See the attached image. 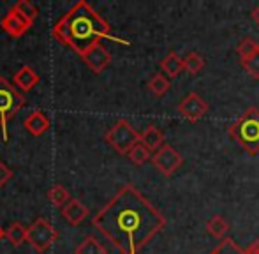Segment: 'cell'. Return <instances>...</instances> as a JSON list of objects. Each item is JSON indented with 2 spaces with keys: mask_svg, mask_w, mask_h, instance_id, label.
Listing matches in <instances>:
<instances>
[{
  "mask_svg": "<svg viewBox=\"0 0 259 254\" xmlns=\"http://www.w3.org/2000/svg\"><path fill=\"white\" fill-rule=\"evenodd\" d=\"M74 254H108V252H106L104 245L96 237H87L83 238L81 244L76 245Z\"/></svg>",
  "mask_w": 259,
  "mask_h": 254,
  "instance_id": "obj_17",
  "label": "cell"
},
{
  "mask_svg": "<svg viewBox=\"0 0 259 254\" xmlns=\"http://www.w3.org/2000/svg\"><path fill=\"white\" fill-rule=\"evenodd\" d=\"M13 81H14V85H16L18 89L28 92V90H32L39 83V74L30 67V65H23V67H21L20 71L14 74Z\"/></svg>",
  "mask_w": 259,
  "mask_h": 254,
  "instance_id": "obj_13",
  "label": "cell"
},
{
  "mask_svg": "<svg viewBox=\"0 0 259 254\" xmlns=\"http://www.w3.org/2000/svg\"><path fill=\"white\" fill-rule=\"evenodd\" d=\"M25 96L18 89L0 76V131L4 141H9V120L23 108Z\"/></svg>",
  "mask_w": 259,
  "mask_h": 254,
  "instance_id": "obj_4",
  "label": "cell"
},
{
  "mask_svg": "<svg viewBox=\"0 0 259 254\" xmlns=\"http://www.w3.org/2000/svg\"><path fill=\"white\" fill-rule=\"evenodd\" d=\"M206 230L210 235H213L215 238H224L226 233L229 231V224L226 223V219L222 216H213L206 223Z\"/></svg>",
  "mask_w": 259,
  "mask_h": 254,
  "instance_id": "obj_19",
  "label": "cell"
},
{
  "mask_svg": "<svg viewBox=\"0 0 259 254\" xmlns=\"http://www.w3.org/2000/svg\"><path fill=\"white\" fill-rule=\"evenodd\" d=\"M79 57H81L83 62L87 64V67L92 72H96V74H101L109 65V62H111V53H109L108 50H106V46L101 45V43H94V45L89 46Z\"/></svg>",
  "mask_w": 259,
  "mask_h": 254,
  "instance_id": "obj_8",
  "label": "cell"
},
{
  "mask_svg": "<svg viewBox=\"0 0 259 254\" xmlns=\"http://www.w3.org/2000/svg\"><path fill=\"white\" fill-rule=\"evenodd\" d=\"M243 252H245V254H259V242L252 244L249 249H247V251H243Z\"/></svg>",
  "mask_w": 259,
  "mask_h": 254,
  "instance_id": "obj_27",
  "label": "cell"
},
{
  "mask_svg": "<svg viewBox=\"0 0 259 254\" xmlns=\"http://www.w3.org/2000/svg\"><path fill=\"white\" fill-rule=\"evenodd\" d=\"M208 111V104L203 101V97L199 94H189L182 99V103L178 104V113L184 118H187L189 122H198L201 120Z\"/></svg>",
  "mask_w": 259,
  "mask_h": 254,
  "instance_id": "obj_9",
  "label": "cell"
},
{
  "mask_svg": "<svg viewBox=\"0 0 259 254\" xmlns=\"http://www.w3.org/2000/svg\"><path fill=\"white\" fill-rule=\"evenodd\" d=\"M30 27H32V23H28L25 18H21L20 14L14 13L13 9L2 18V28L11 37H21L23 34H27Z\"/></svg>",
  "mask_w": 259,
  "mask_h": 254,
  "instance_id": "obj_10",
  "label": "cell"
},
{
  "mask_svg": "<svg viewBox=\"0 0 259 254\" xmlns=\"http://www.w3.org/2000/svg\"><path fill=\"white\" fill-rule=\"evenodd\" d=\"M48 199H50V203H52L53 206L62 208V206H64L65 203L71 199V194H69V191L65 189L64 186H60V184H55V186L50 187V191H48Z\"/></svg>",
  "mask_w": 259,
  "mask_h": 254,
  "instance_id": "obj_18",
  "label": "cell"
},
{
  "mask_svg": "<svg viewBox=\"0 0 259 254\" xmlns=\"http://www.w3.org/2000/svg\"><path fill=\"white\" fill-rule=\"evenodd\" d=\"M92 224L120 254H138L166 226V217L133 184L122 186Z\"/></svg>",
  "mask_w": 259,
  "mask_h": 254,
  "instance_id": "obj_1",
  "label": "cell"
},
{
  "mask_svg": "<svg viewBox=\"0 0 259 254\" xmlns=\"http://www.w3.org/2000/svg\"><path fill=\"white\" fill-rule=\"evenodd\" d=\"M140 143L145 145V147H147L148 150L154 154L155 150H159V148L164 145V134L160 133L159 127L148 125L147 129L140 134Z\"/></svg>",
  "mask_w": 259,
  "mask_h": 254,
  "instance_id": "obj_14",
  "label": "cell"
},
{
  "mask_svg": "<svg viewBox=\"0 0 259 254\" xmlns=\"http://www.w3.org/2000/svg\"><path fill=\"white\" fill-rule=\"evenodd\" d=\"M236 52H238V55L242 57V62H243V60H247L252 55H256V53L259 52V45L256 41H252V39H243V41L240 43V46H238Z\"/></svg>",
  "mask_w": 259,
  "mask_h": 254,
  "instance_id": "obj_24",
  "label": "cell"
},
{
  "mask_svg": "<svg viewBox=\"0 0 259 254\" xmlns=\"http://www.w3.org/2000/svg\"><path fill=\"white\" fill-rule=\"evenodd\" d=\"M152 162L164 177H171L184 162V157L178 154V150H175L171 145L164 143L159 150H155L152 154Z\"/></svg>",
  "mask_w": 259,
  "mask_h": 254,
  "instance_id": "obj_7",
  "label": "cell"
},
{
  "mask_svg": "<svg viewBox=\"0 0 259 254\" xmlns=\"http://www.w3.org/2000/svg\"><path fill=\"white\" fill-rule=\"evenodd\" d=\"M104 140L108 141V145L115 152H118L120 155H127V152L140 141V133L134 129L127 120H118L116 124H113L106 131Z\"/></svg>",
  "mask_w": 259,
  "mask_h": 254,
  "instance_id": "obj_5",
  "label": "cell"
},
{
  "mask_svg": "<svg viewBox=\"0 0 259 254\" xmlns=\"http://www.w3.org/2000/svg\"><path fill=\"white\" fill-rule=\"evenodd\" d=\"M127 155H129V159L134 162V164H145L147 161H150L152 159V152L148 150L145 145H141L140 141H138L136 145H134L133 148H131L129 152H127Z\"/></svg>",
  "mask_w": 259,
  "mask_h": 254,
  "instance_id": "obj_23",
  "label": "cell"
},
{
  "mask_svg": "<svg viewBox=\"0 0 259 254\" xmlns=\"http://www.w3.org/2000/svg\"><path fill=\"white\" fill-rule=\"evenodd\" d=\"M57 238H58V233L52 226V223H50L48 219H45V217H37V219L27 228L25 242H28L37 252H45L52 247Z\"/></svg>",
  "mask_w": 259,
  "mask_h": 254,
  "instance_id": "obj_6",
  "label": "cell"
},
{
  "mask_svg": "<svg viewBox=\"0 0 259 254\" xmlns=\"http://www.w3.org/2000/svg\"><path fill=\"white\" fill-rule=\"evenodd\" d=\"M229 133L238 145L249 154L259 152V110L250 108L229 127Z\"/></svg>",
  "mask_w": 259,
  "mask_h": 254,
  "instance_id": "obj_3",
  "label": "cell"
},
{
  "mask_svg": "<svg viewBox=\"0 0 259 254\" xmlns=\"http://www.w3.org/2000/svg\"><path fill=\"white\" fill-rule=\"evenodd\" d=\"M25 237H27V228L20 223H13L4 231V238H7L11 242V245H14V247H20L25 242Z\"/></svg>",
  "mask_w": 259,
  "mask_h": 254,
  "instance_id": "obj_16",
  "label": "cell"
},
{
  "mask_svg": "<svg viewBox=\"0 0 259 254\" xmlns=\"http://www.w3.org/2000/svg\"><path fill=\"white\" fill-rule=\"evenodd\" d=\"M11 179H13V170H9L2 161H0V187L6 186Z\"/></svg>",
  "mask_w": 259,
  "mask_h": 254,
  "instance_id": "obj_26",
  "label": "cell"
},
{
  "mask_svg": "<svg viewBox=\"0 0 259 254\" xmlns=\"http://www.w3.org/2000/svg\"><path fill=\"white\" fill-rule=\"evenodd\" d=\"M11 9H13L14 13L20 14L21 18H25L28 23H34V20L37 18V7H35L32 2H28V0H20V2L14 4Z\"/></svg>",
  "mask_w": 259,
  "mask_h": 254,
  "instance_id": "obj_21",
  "label": "cell"
},
{
  "mask_svg": "<svg viewBox=\"0 0 259 254\" xmlns=\"http://www.w3.org/2000/svg\"><path fill=\"white\" fill-rule=\"evenodd\" d=\"M50 125H52V122H50L48 115L41 110L30 113L27 117V120H25V129H27L32 136H42V134L50 131Z\"/></svg>",
  "mask_w": 259,
  "mask_h": 254,
  "instance_id": "obj_12",
  "label": "cell"
},
{
  "mask_svg": "<svg viewBox=\"0 0 259 254\" xmlns=\"http://www.w3.org/2000/svg\"><path fill=\"white\" fill-rule=\"evenodd\" d=\"M160 69L166 72V76L169 78H177L182 71H184V65H182V59L175 52H169L162 60H160Z\"/></svg>",
  "mask_w": 259,
  "mask_h": 254,
  "instance_id": "obj_15",
  "label": "cell"
},
{
  "mask_svg": "<svg viewBox=\"0 0 259 254\" xmlns=\"http://www.w3.org/2000/svg\"><path fill=\"white\" fill-rule=\"evenodd\" d=\"M250 16L254 18V21H256V23L259 25V6L256 7V9H252V13H250Z\"/></svg>",
  "mask_w": 259,
  "mask_h": 254,
  "instance_id": "obj_28",
  "label": "cell"
},
{
  "mask_svg": "<svg viewBox=\"0 0 259 254\" xmlns=\"http://www.w3.org/2000/svg\"><path fill=\"white\" fill-rule=\"evenodd\" d=\"M109 25L106 20L90 6L89 2L74 4L72 9H69L52 28L53 39L74 50L78 55H81L89 46L94 43H101V39L111 37L109 35Z\"/></svg>",
  "mask_w": 259,
  "mask_h": 254,
  "instance_id": "obj_2",
  "label": "cell"
},
{
  "mask_svg": "<svg viewBox=\"0 0 259 254\" xmlns=\"http://www.w3.org/2000/svg\"><path fill=\"white\" fill-rule=\"evenodd\" d=\"M182 65H184V71H187L189 74H199L201 69L205 67V60L201 59V55L196 52L187 53L185 59H182Z\"/></svg>",
  "mask_w": 259,
  "mask_h": 254,
  "instance_id": "obj_22",
  "label": "cell"
},
{
  "mask_svg": "<svg viewBox=\"0 0 259 254\" xmlns=\"http://www.w3.org/2000/svg\"><path fill=\"white\" fill-rule=\"evenodd\" d=\"M169 87H171L169 79H167L162 72H157V74L152 76L150 81H148V90H150V92L157 97H162L164 94L169 90Z\"/></svg>",
  "mask_w": 259,
  "mask_h": 254,
  "instance_id": "obj_20",
  "label": "cell"
},
{
  "mask_svg": "<svg viewBox=\"0 0 259 254\" xmlns=\"http://www.w3.org/2000/svg\"><path fill=\"white\" fill-rule=\"evenodd\" d=\"M60 210H62L64 219L67 221L69 224H72V226L81 224L83 221L87 219V216H89V208H87L78 198H71Z\"/></svg>",
  "mask_w": 259,
  "mask_h": 254,
  "instance_id": "obj_11",
  "label": "cell"
},
{
  "mask_svg": "<svg viewBox=\"0 0 259 254\" xmlns=\"http://www.w3.org/2000/svg\"><path fill=\"white\" fill-rule=\"evenodd\" d=\"M2 238H4V230H2V226H0V242H2Z\"/></svg>",
  "mask_w": 259,
  "mask_h": 254,
  "instance_id": "obj_29",
  "label": "cell"
},
{
  "mask_svg": "<svg viewBox=\"0 0 259 254\" xmlns=\"http://www.w3.org/2000/svg\"><path fill=\"white\" fill-rule=\"evenodd\" d=\"M243 69L247 71V74L250 76V78L254 79H259V52L256 55H252L250 59L243 60Z\"/></svg>",
  "mask_w": 259,
  "mask_h": 254,
  "instance_id": "obj_25",
  "label": "cell"
}]
</instances>
